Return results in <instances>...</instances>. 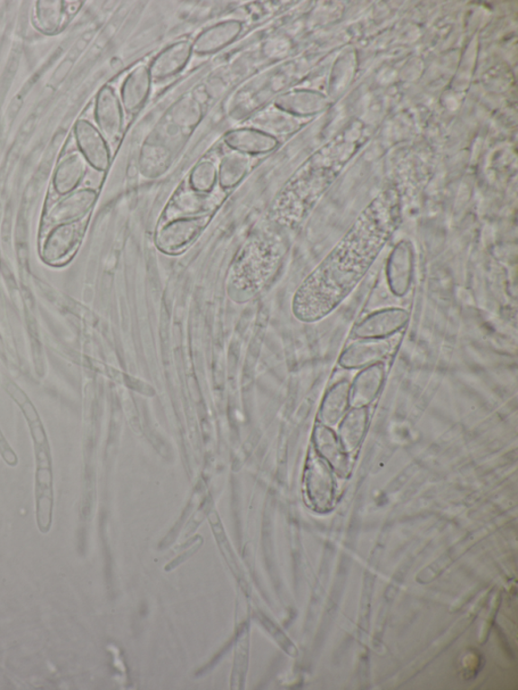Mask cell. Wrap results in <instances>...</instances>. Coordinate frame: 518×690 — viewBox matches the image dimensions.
<instances>
[{"label":"cell","mask_w":518,"mask_h":690,"mask_svg":"<svg viewBox=\"0 0 518 690\" xmlns=\"http://www.w3.org/2000/svg\"><path fill=\"white\" fill-rule=\"evenodd\" d=\"M400 222L398 190L386 189L303 281L293 299L295 317L312 323L332 313L365 279Z\"/></svg>","instance_id":"6da1fadb"},{"label":"cell","mask_w":518,"mask_h":690,"mask_svg":"<svg viewBox=\"0 0 518 690\" xmlns=\"http://www.w3.org/2000/svg\"><path fill=\"white\" fill-rule=\"evenodd\" d=\"M36 521L40 533L51 530L54 511V478L50 445H34Z\"/></svg>","instance_id":"7a4b0ae2"},{"label":"cell","mask_w":518,"mask_h":690,"mask_svg":"<svg viewBox=\"0 0 518 690\" xmlns=\"http://www.w3.org/2000/svg\"><path fill=\"white\" fill-rule=\"evenodd\" d=\"M95 115L98 131L106 143L116 145L124 130V113L120 98L112 87H105L98 93Z\"/></svg>","instance_id":"3957f363"},{"label":"cell","mask_w":518,"mask_h":690,"mask_svg":"<svg viewBox=\"0 0 518 690\" xmlns=\"http://www.w3.org/2000/svg\"><path fill=\"white\" fill-rule=\"evenodd\" d=\"M77 143L81 155L97 170L109 168L111 155L108 143L94 124L86 120H78L74 127Z\"/></svg>","instance_id":"277c9868"},{"label":"cell","mask_w":518,"mask_h":690,"mask_svg":"<svg viewBox=\"0 0 518 690\" xmlns=\"http://www.w3.org/2000/svg\"><path fill=\"white\" fill-rule=\"evenodd\" d=\"M307 492L319 511L332 510L334 501V480L327 464L314 456L310 459L306 475Z\"/></svg>","instance_id":"5b68a950"},{"label":"cell","mask_w":518,"mask_h":690,"mask_svg":"<svg viewBox=\"0 0 518 690\" xmlns=\"http://www.w3.org/2000/svg\"><path fill=\"white\" fill-rule=\"evenodd\" d=\"M193 52V43L188 40L178 41L164 49L150 68L151 78L163 80L176 76L186 68Z\"/></svg>","instance_id":"8992f818"},{"label":"cell","mask_w":518,"mask_h":690,"mask_svg":"<svg viewBox=\"0 0 518 690\" xmlns=\"http://www.w3.org/2000/svg\"><path fill=\"white\" fill-rule=\"evenodd\" d=\"M151 80L150 68L144 64L130 72L121 89L123 107L128 114L134 115L141 109L150 97Z\"/></svg>","instance_id":"52a82bcc"},{"label":"cell","mask_w":518,"mask_h":690,"mask_svg":"<svg viewBox=\"0 0 518 690\" xmlns=\"http://www.w3.org/2000/svg\"><path fill=\"white\" fill-rule=\"evenodd\" d=\"M242 23L240 21H225L201 32L193 43V51L197 55H211L225 48L241 35Z\"/></svg>","instance_id":"ba28073f"},{"label":"cell","mask_w":518,"mask_h":690,"mask_svg":"<svg viewBox=\"0 0 518 690\" xmlns=\"http://www.w3.org/2000/svg\"><path fill=\"white\" fill-rule=\"evenodd\" d=\"M225 143L234 152L246 155L263 154L273 152L277 146V140L257 129L241 128L227 133Z\"/></svg>","instance_id":"9c48e42d"},{"label":"cell","mask_w":518,"mask_h":690,"mask_svg":"<svg viewBox=\"0 0 518 690\" xmlns=\"http://www.w3.org/2000/svg\"><path fill=\"white\" fill-rule=\"evenodd\" d=\"M407 320L408 314L402 309L377 312L359 324L356 336L363 338L389 336L404 327Z\"/></svg>","instance_id":"30bf717a"},{"label":"cell","mask_w":518,"mask_h":690,"mask_svg":"<svg viewBox=\"0 0 518 690\" xmlns=\"http://www.w3.org/2000/svg\"><path fill=\"white\" fill-rule=\"evenodd\" d=\"M391 352V345L386 340H367L352 345L344 352L341 363L344 368L364 367L384 359Z\"/></svg>","instance_id":"8fae6325"},{"label":"cell","mask_w":518,"mask_h":690,"mask_svg":"<svg viewBox=\"0 0 518 690\" xmlns=\"http://www.w3.org/2000/svg\"><path fill=\"white\" fill-rule=\"evenodd\" d=\"M315 443L318 452L332 465L333 470L340 476H347L350 469L349 456L334 432L326 427L318 426L315 429Z\"/></svg>","instance_id":"7c38bea8"},{"label":"cell","mask_w":518,"mask_h":690,"mask_svg":"<svg viewBox=\"0 0 518 690\" xmlns=\"http://www.w3.org/2000/svg\"><path fill=\"white\" fill-rule=\"evenodd\" d=\"M385 379V369L377 363L361 372L352 387L351 404L364 407L375 400L379 394Z\"/></svg>","instance_id":"4fadbf2b"},{"label":"cell","mask_w":518,"mask_h":690,"mask_svg":"<svg viewBox=\"0 0 518 690\" xmlns=\"http://www.w3.org/2000/svg\"><path fill=\"white\" fill-rule=\"evenodd\" d=\"M95 198L96 194L92 189L77 190L54 207L50 215L51 222L62 223L84 217L92 209Z\"/></svg>","instance_id":"5bb4252c"},{"label":"cell","mask_w":518,"mask_h":690,"mask_svg":"<svg viewBox=\"0 0 518 690\" xmlns=\"http://www.w3.org/2000/svg\"><path fill=\"white\" fill-rule=\"evenodd\" d=\"M5 388L7 394L20 407L24 419H26L34 445L49 443L43 422L41 420L36 407L32 404L28 395L12 381H7Z\"/></svg>","instance_id":"9a60e30c"},{"label":"cell","mask_w":518,"mask_h":690,"mask_svg":"<svg viewBox=\"0 0 518 690\" xmlns=\"http://www.w3.org/2000/svg\"><path fill=\"white\" fill-rule=\"evenodd\" d=\"M368 423V410L366 407L352 409L341 423L340 440L347 453H353L363 442Z\"/></svg>","instance_id":"2e32d148"},{"label":"cell","mask_w":518,"mask_h":690,"mask_svg":"<svg viewBox=\"0 0 518 690\" xmlns=\"http://www.w3.org/2000/svg\"><path fill=\"white\" fill-rule=\"evenodd\" d=\"M86 172V161L79 153H74L60 163L54 177V186L61 195L76 189Z\"/></svg>","instance_id":"e0dca14e"},{"label":"cell","mask_w":518,"mask_h":690,"mask_svg":"<svg viewBox=\"0 0 518 690\" xmlns=\"http://www.w3.org/2000/svg\"><path fill=\"white\" fill-rule=\"evenodd\" d=\"M66 3L60 0H42L36 5V24L46 35H54L59 32L68 19Z\"/></svg>","instance_id":"ac0fdd59"},{"label":"cell","mask_w":518,"mask_h":690,"mask_svg":"<svg viewBox=\"0 0 518 690\" xmlns=\"http://www.w3.org/2000/svg\"><path fill=\"white\" fill-rule=\"evenodd\" d=\"M350 401V386L349 382L342 381L336 384L326 395L322 407V419L329 427L339 422Z\"/></svg>","instance_id":"d6986e66"},{"label":"cell","mask_w":518,"mask_h":690,"mask_svg":"<svg viewBox=\"0 0 518 690\" xmlns=\"http://www.w3.org/2000/svg\"><path fill=\"white\" fill-rule=\"evenodd\" d=\"M250 164V156L232 152L222 161L219 170V179L222 187L232 188L240 182L248 172Z\"/></svg>","instance_id":"ffe728a7"},{"label":"cell","mask_w":518,"mask_h":690,"mask_svg":"<svg viewBox=\"0 0 518 690\" xmlns=\"http://www.w3.org/2000/svg\"><path fill=\"white\" fill-rule=\"evenodd\" d=\"M251 128L274 137L285 134L291 129V121L281 110H265L259 112L250 121Z\"/></svg>","instance_id":"44dd1931"},{"label":"cell","mask_w":518,"mask_h":690,"mask_svg":"<svg viewBox=\"0 0 518 690\" xmlns=\"http://www.w3.org/2000/svg\"><path fill=\"white\" fill-rule=\"evenodd\" d=\"M217 170L211 161H203L195 166L191 177L192 187L197 192H209L215 185Z\"/></svg>","instance_id":"7402d4cb"},{"label":"cell","mask_w":518,"mask_h":690,"mask_svg":"<svg viewBox=\"0 0 518 690\" xmlns=\"http://www.w3.org/2000/svg\"><path fill=\"white\" fill-rule=\"evenodd\" d=\"M0 456L12 468H14L19 464L18 455L14 453L10 444H8L2 429H0Z\"/></svg>","instance_id":"603a6c76"}]
</instances>
